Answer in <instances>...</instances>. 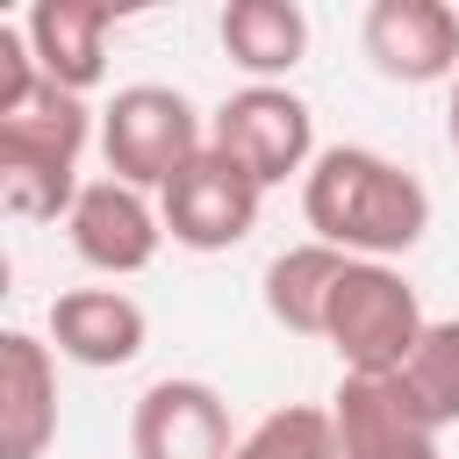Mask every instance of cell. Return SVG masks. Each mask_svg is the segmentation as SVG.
I'll return each mask as SVG.
<instances>
[{
    "mask_svg": "<svg viewBox=\"0 0 459 459\" xmlns=\"http://www.w3.org/2000/svg\"><path fill=\"white\" fill-rule=\"evenodd\" d=\"M143 337H151V316L122 287H65L50 301V351L72 359V366H86V373L129 366L143 351Z\"/></svg>",
    "mask_w": 459,
    "mask_h": 459,
    "instance_id": "8fae6325",
    "label": "cell"
},
{
    "mask_svg": "<svg viewBox=\"0 0 459 459\" xmlns=\"http://www.w3.org/2000/svg\"><path fill=\"white\" fill-rule=\"evenodd\" d=\"M394 380L409 387V402L423 409L430 430H452V423H459V316L430 323L423 344L409 351V366H402Z\"/></svg>",
    "mask_w": 459,
    "mask_h": 459,
    "instance_id": "2e32d148",
    "label": "cell"
},
{
    "mask_svg": "<svg viewBox=\"0 0 459 459\" xmlns=\"http://www.w3.org/2000/svg\"><path fill=\"white\" fill-rule=\"evenodd\" d=\"M129 452L136 459H237L222 387L194 380V373L151 380L136 394V409H129Z\"/></svg>",
    "mask_w": 459,
    "mask_h": 459,
    "instance_id": "52a82bcc",
    "label": "cell"
},
{
    "mask_svg": "<svg viewBox=\"0 0 459 459\" xmlns=\"http://www.w3.org/2000/svg\"><path fill=\"white\" fill-rule=\"evenodd\" d=\"M330 416H337V452L344 459H445L437 452V430L423 423V409L409 402V387L394 373L387 380L344 373Z\"/></svg>",
    "mask_w": 459,
    "mask_h": 459,
    "instance_id": "30bf717a",
    "label": "cell"
},
{
    "mask_svg": "<svg viewBox=\"0 0 459 459\" xmlns=\"http://www.w3.org/2000/svg\"><path fill=\"white\" fill-rule=\"evenodd\" d=\"M258 208H265V186L251 172H237L222 151H201L165 194H158V215H165V237L179 251H230L258 230Z\"/></svg>",
    "mask_w": 459,
    "mask_h": 459,
    "instance_id": "8992f818",
    "label": "cell"
},
{
    "mask_svg": "<svg viewBox=\"0 0 459 459\" xmlns=\"http://www.w3.org/2000/svg\"><path fill=\"white\" fill-rule=\"evenodd\" d=\"M430 316L416 301V287L402 280V265H373V258H351L344 280H337V301H330V330L323 344L337 351L344 373L359 380H387L409 366V351L423 344Z\"/></svg>",
    "mask_w": 459,
    "mask_h": 459,
    "instance_id": "277c9868",
    "label": "cell"
},
{
    "mask_svg": "<svg viewBox=\"0 0 459 459\" xmlns=\"http://www.w3.org/2000/svg\"><path fill=\"white\" fill-rule=\"evenodd\" d=\"M301 215H308L316 244H330L344 258L394 265L430 230V186L366 143H330L301 179Z\"/></svg>",
    "mask_w": 459,
    "mask_h": 459,
    "instance_id": "6da1fadb",
    "label": "cell"
},
{
    "mask_svg": "<svg viewBox=\"0 0 459 459\" xmlns=\"http://www.w3.org/2000/svg\"><path fill=\"white\" fill-rule=\"evenodd\" d=\"M344 251L330 244H287L273 265H265V316L294 337H323L330 330V301H337V280H344Z\"/></svg>",
    "mask_w": 459,
    "mask_h": 459,
    "instance_id": "9a60e30c",
    "label": "cell"
},
{
    "mask_svg": "<svg viewBox=\"0 0 459 459\" xmlns=\"http://www.w3.org/2000/svg\"><path fill=\"white\" fill-rule=\"evenodd\" d=\"M65 237L79 251V265L122 280V273H143L165 244V215L151 208V194L122 186V179H86L72 215H65Z\"/></svg>",
    "mask_w": 459,
    "mask_h": 459,
    "instance_id": "9c48e42d",
    "label": "cell"
},
{
    "mask_svg": "<svg viewBox=\"0 0 459 459\" xmlns=\"http://www.w3.org/2000/svg\"><path fill=\"white\" fill-rule=\"evenodd\" d=\"M86 143H100V115L86 108V93L65 86H36L14 115H0V201L14 222H57L79 201V158Z\"/></svg>",
    "mask_w": 459,
    "mask_h": 459,
    "instance_id": "7a4b0ae2",
    "label": "cell"
},
{
    "mask_svg": "<svg viewBox=\"0 0 459 459\" xmlns=\"http://www.w3.org/2000/svg\"><path fill=\"white\" fill-rule=\"evenodd\" d=\"M201 151H208V115H201L179 86L136 79V86H115V100L100 108L108 179H122V186H136V194H165Z\"/></svg>",
    "mask_w": 459,
    "mask_h": 459,
    "instance_id": "3957f363",
    "label": "cell"
},
{
    "mask_svg": "<svg viewBox=\"0 0 459 459\" xmlns=\"http://www.w3.org/2000/svg\"><path fill=\"white\" fill-rule=\"evenodd\" d=\"M57 437V351L36 330L0 337V459H43Z\"/></svg>",
    "mask_w": 459,
    "mask_h": 459,
    "instance_id": "7c38bea8",
    "label": "cell"
},
{
    "mask_svg": "<svg viewBox=\"0 0 459 459\" xmlns=\"http://www.w3.org/2000/svg\"><path fill=\"white\" fill-rule=\"evenodd\" d=\"M222 57L251 79V86H280L301 57H308V14L294 0H230L222 22Z\"/></svg>",
    "mask_w": 459,
    "mask_h": 459,
    "instance_id": "5bb4252c",
    "label": "cell"
},
{
    "mask_svg": "<svg viewBox=\"0 0 459 459\" xmlns=\"http://www.w3.org/2000/svg\"><path fill=\"white\" fill-rule=\"evenodd\" d=\"M359 43H366L373 72L394 86L459 79V7H445V0H373L359 22Z\"/></svg>",
    "mask_w": 459,
    "mask_h": 459,
    "instance_id": "ba28073f",
    "label": "cell"
},
{
    "mask_svg": "<svg viewBox=\"0 0 459 459\" xmlns=\"http://www.w3.org/2000/svg\"><path fill=\"white\" fill-rule=\"evenodd\" d=\"M208 151H222L237 172H251L265 194L287 179H308L316 151V115L294 86H237L208 115Z\"/></svg>",
    "mask_w": 459,
    "mask_h": 459,
    "instance_id": "5b68a950",
    "label": "cell"
},
{
    "mask_svg": "<svg viewBox=\"0 0 459 459\" xmlns=\"http://www.w3.org/2000/svg\"><path fill=\"white\" fill-rule=\"evenodd\" d=\"M445 136H452V151H459V79H452V100H445Z\"/></svg>",
    "mask_w": 459,
    "mask_h": 459,
    "instance_id": "ac0fdd59",
    "label": "cell"
},
{
    "mask_svg": "<svg viewBox=\"0 0 459 459\" xmlns=\"http://www.w3.org/2000/svg\"><path fill=\"white\" fill-rule=\"evenodd\" d=\"M237 459H344L337 452V416L316 402H287L273 416H258L237 437Z\"/></svg>",
    "mask_w": 459,
    "mask_h": 459,
    "instance_id": "e0dca14e",
    "label": "cell"
},
{
    "mask_svg": "<svg viewBox=\"0 0 459 459\" xmlns=\"http://www.w3.org/2000/svg\"><path fill=\"white\" fill-rule=\"evenodd\" d=\"M22 29H29V50H36L50 86L93 93L108 79V29H115V14L100 0H36L22 14Z\"/></svg>",
    "mask_w": 459,
    "mask_h": 459,
    "instance_id": "4fadbf2b",
    "label": "cell"
}]
</instances>
